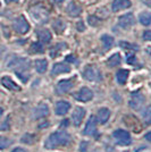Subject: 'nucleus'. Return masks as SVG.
I'll list each match as a JSON object with an SVG mask.
<instances>
[{"mask_svg": "<svg viewBox=\"0 0 151 152\" xmlns=\"http://www.w3.org/2000/svg\"><path fill=\"white\" fill-rule=\"evenodd\" d=\"M8 67L13 68L15 70V73L18 75V77L22 81H24V82L27 81V78H29L27 70L30 68V61L27 59L15 57L8 63Z\"/></svg>", "mask_w": 151, "mask_h": 152, "instance_id": "1", "label": "nucleus"}, {"mask_svg": "<svg viewBox=\"0 0 151 152\" xmlns=\"http://www.w3.org/2000/svg\"><path fill=\"white\" fill-rule=\"evenodd\" d=\"M70 142V136L67 132L65 131H58L56 133H52L48 137L47 142H45V148L47 149H56L57 146L66 145Z\"/></svg>", "mask_w": 151, "mask_h": 152, "instance_id": "2", "label": "nucleus"}, {"mask_svg": "<svg viewBox=\"0 0 151 152\" xmlns=\"http://www.w3.org/2000/svg\"><path fill=\"white\" fill-rule=\"evenodd\" d=\"M83 76L85 80L95 82V81H100L101 80V73L95 66H86V68L83 72Z\"/></svg>", "mask_w": 151, "mask_h": 152, "instance_id": "3", "label": "nucleus"}, {"mask_svg": "<svg viewBox=\"0 0 151 152\" xmlns=\"http://www.w3.org/2000/svg\"><path fill=\"white\" fill-rule=\"evenodd\" d=\"M31 15L37 19L40 23H44L48 20V16H49V12L45 10L43 7H33L31 9Z\"/></svg>", "mask_w": 151, "mask_h": 152, "instance_id": "4", "label": "nucleus"}, {"mask_svg": "<svg viewBox=\"0 0 151 152\" xmlns=\"http://www.w3.org/2000/svg\"><path fill=\"white\" fill-rule=\"evenodd\" d=\"M113 137L122 145H128L131 143V135L124 129H117L113 133Z\"/></svg>", "mask_w": 151, "mask_h": 152, "instance_id": "5", "label": "nucleus"}, {"mask_svg": "<svg viewBox=\"0 0 151 152\" xmlns=\"http://www.w3.org/2000/svg\"><path fill=\"white\" fill-rule=\"evenodd\" d=\"M14 30L19 34H25L30 30V24L24 16H19L14 22Z\"/></svg>", "mask_w": 151, "mask_h": 152, "instance_id": "6", "label": "nucleus"}, {"mask_svg": "<svg viewBox=\"0 0 151 152\" xmlns=\"http://www.w3.org/2000/svg\"><path fill=\"white\" fill-rule=\"evenodd\" d=\"M145 98L141 93L139 92H135V93H132V96H131V100H130V106L135 109V110H139L140 108L144 104Z\"/></svg>", "mask_w": 151, "mask_h": 152, "instance_id": "7", "label": "nucleus"}, {"mask_svg": "<svg viewBox=\"0 0 151 152\" xmlns=\"http://www.w3.org/2000/svg\"><path fill=\"white\" fill-rule=\"evenodd\" d=\"M93 98V92L91 91L88 88H83V89L80 90L78 93L75 94V99L78 100V101H83V102H88L90 101L91 99Z\"/></svg>", "mask_w": 151, "mask_h": 152, "instance_id": "8", "label": "nucleus"}, {"mask_svg": "<svg viewBox=\"0 0 151 152\" xmlns=\"http://www.w3.org/2000/svg\"><path fill=\"white\" fill-rule=\"evenodd\" d=\"M118 24L123 28H130L134 24V16H133V14L128 13L123 15V16H120L119 20H118Z\"/></svg>", "mask_w": 151, "mask_h": 152, "instance_id": "9", "label": "nucleus"}, {"mask_svg": "<svg viewBox=\"0 0 151 152\" xmlns=\"http://www.w3.org/2000/svg\"><path fill=\"white\" fill-rule=\"evenodd\" d=\"M73 88V82L69 80H63L57 84L56 86V92L58 94H64L66 92H68L69 90Z\"/></svg>", "mask_w": 151, "mask_h": 152, "instance_id": "10", "label": "nucleus"}, {"mask_svg": "<svg viewBox=\"0 0 151 152\" xmlns=\"http://www.w3.org/2000/svg\"><path fill=\"white\" fill-rule=\"evenodd\" d=\"M84 116H85V110H84L82 107L75 108V110H74V113H73V116H72V119H73V123H74L75 126L81 125Z\"/></svg>", "mask_w": 151, "mask_h": 152, "instance_id": "11", "label": "nucleus"}, {"mask_svg": "<svg viewBox=\"0 0 151 152\" xmlns=\"http://www.w3.org/2000/svg\"><path fill=\"white\" fill-rule=\"evenodd\" d=\"M48 115H49V107H48L45 103L39 104L38 107L35 108V110H34V118H35V119L47 117Z\"/></svg>", "mask_w": 151, "mask_h": 152, "instance_id": "12", "label": "nucleus"}, {"mask_svg": "<svg viewBox=\"0 0 151 152\" xmlns=\"http://www.w3.org/2000/svg\"><path fill=\"white\" fill-rule=\"evenodd\" d=\"M70 108V103L67 101H58L56 104V114L58 116H63V115L67 114Z\"/></svg>", "mask_w": 151, "mask_h": 152, "instance_id": "13", "label": "nucleus"}, {"mask_svg": "<svg viewBox=\"0 0 151 152\" xmlns=\"http://www.w3.org/2000/svg\"><path fill=\"white\" fill-rule=\"evenodd\" d=\"M70 72V67L68 65L64 63H58L55 64V66L52 67V74L54 75H58V74H64V73H69Z\"/></svg>", "mask_w": 151, "mask_h": 152, "instance_id": "14", "label": "nucleus"}, {"mask_svg": "<svg viewBox=\"0 0 151 152\" xmlns=\"http://www.w3.org/2000/svg\"><path fill=\"white\" fill-rule=\"evenodd\" d=\"M95 116H91L90 119L88 121L86 125H85V128H84V132L83 134L84 135H93L95 132Z\"/></svg>", "mask_w": 151, "mask_h": 152, "instance_id": "15", "label": "nucleus"}, {"mask_svg": "<svg viewBox=\"0 0 151 152\" xmlns=\"http://www.w3.org/2000/svg\"><path fill=\"white\" fill-rule=\"evenodd\" d=\"M131 7L130 0H114L113 1V10L114 12H119L122 9H125Z\"/></svg>", "mask_w": 151, "mask_h": 152, "instance_id": "16", "label": "nucleus"}, {"mask_svg": "<svg viewBox=\"0 0 151 152\" xmlns=\"http://www.w3.org/2000/svg\"><path fill=\"white\" fill-rule=\"evenodd\" d=\"M1 83H2V85H4L5 88H7L8 90H13V91H19V90H21V88H19L18 85L14 82L10 77H8V76L2 77V78H1Z\"/></svg>", "mask_w": 151, "mask_h": 152, "instance_id": "17", "label": "nucleus"}, {"mask_svg": "<svg viewBox=\"0 0 151 152\" xmlns=\"http://www.w3.org/2000/svg\"><path fill=\"white\" fill-rule=\"evenodd\" d=\"M109 117H110V111H109V109H107V108H101L100 110L98 111L97 118H98V121L100 124H106L108 121V119H109Z\"/></svg>", "mask_w": 151, "mask_h": 152, "instance_id": "18", "label": "nucleus"}, {"mask_svg": "<svg viewBox=\"0 0 151 152\" xmlns=\"http://www.w3.org/2000/svg\"><path fill=\"white\" fill-rule=\"evenodd\" d=\"M82 13V9L81 7L77 6L75 2H70L68 6H67V14L69 16H73V17H77L80 14Z\"/></svg>", "mask_w": 151, "mask_h": 152, "instance_id": "19", "label": "nucleus"}, {"mask_svg": "<svg viewBox=\"0 0 151 152\" xmlns=\"http://www.w3.org/2000/svg\"><path fill=\"white\" fill-rule=\"evenodd\" d=\"M34 66H35V69H37L38 73L43 74V73H45V70H47L48 63H47V60H45V59H38V60H35Z\"/></svg>", "mask_w": 151, "mask_h": 152, "instance_id": "20", "label": "nucleus"}, {"mask_svg": "<svg viewBox=\"0 0 151 152\" xmlns=\"http://www.w3.org/2000/svg\"><path fill=\"white\" fill-rule=\"evenodd\" d=\"M38 37L42 42L48 43V42H50V40H51V33H50V31H48V30H45V28H41V30L38 31Z\"/></svg>", "mask_w": 151, "mask_h": 152, "instance_id": "21", "label": "nucleus"}, {"mask_svg": "<svg viewBox=\"0 0 151 152\" xmlns=\"http://www.w3.org/2000/svg\"><path fill=\"white\" fill-rule=\"evenodd\" d=\"M116 78H117V82L119 83L120 85H124L128 78V70L127 69H120L117 72V75H116Z\"/></svg>", "mask_w": 151, "mask_h": 152, "instance_id": "22", "label": "nucleus"}, {"mask_svg": "<svg viewBox=\"0 0 151 152\" xmlns=\"http://www.w3.org/2000/svg\"><path fill=\"white\" fill-rule=\"evenodd\" d=\"M120 61H122L120 55L119 53H115V55H113V56L107 60V65L109 67H116V66L119 65Z\"/></svg>", "mask_w": 151, "mask_h": 152, "instance_id": "23", "label": "nucleus"}, {"mask_svg": "<svg viewBox=\"0 0 151 152\" xmlns=\"http://www.w3.org/2000/svg\"><path fill=\"white\" fill-rule=\"evenodd\" d=\"M101 41H102L103 48H105L106 50H109L114 45V38L113 37H110V35H107V34L101 37Z\"/></svg>", "mask_w": 151, "mask_h": 152, "instance_id": "24", "label": "nucleus"}, {"mask_svg": "<svg viewBox=\"0 0 151 152\" xmlns=\"http://www.w3.org/2000/svg\"><path fill=\"white\" fill-rule=\"evenodd\" d=\"M140 22H141V24H143V25L148 26L151 24V14L149 13H142L140 14Z\"/></svg>", "mask_w": 151, "mask_h": 152, "instance_id": "25", "label": "nucleus"}, {"mask_svg": "<svg viewBox=\"0 0 151 152\" xmlns=\"http://www.w3.org/2000/svg\"><path fill=\"white\" fill-rule=\"evenodd\" d=\"M31 52L33 53H40V52H43V47L41 43H39V42H35V43H33L31 45V49H30Z\"/></svg>", "mask_w": 151, "mask_h": 152, "instance_id": "26", "label": "nucleus"}, {"mask_svg": "<svg viewBox=\"0 0 151 152\" xmlns=\"http://www.w3.org/2000/svg\"><path fill=\"white\" fill-rule=\"evenodd\" d=\"M142 117H143V119L147 124H151V107H148L145 109L144 111L142 113Z\"/></svg>", "mask_w": 151, "mask_h": 152, "instance_id": "27", "label": "nucleus"}, {"mask_svg": "<svg viewBox=\"0 0 151 152\" xmlns=\"http://www.w3.org/2000/svg\"><path fill=\"white\" fill-rule=\"evenodd\" d=\"M119 45L124 49H132V50H138L139 47L136 45H132V43H128V42H124V41H120Z\"/></svg>", "mask_w": 151, "mask_h": 152, "instance_id": "28", "label": "nucleus"}, {"mask_svg": "<svg viewBox=\"0 0 151 152\" xmlns=\"http://www.w3.org/2000/svg\"><path fill=\"white\" fill-rule=\"evenodd\" d=\"M10 144V142L8 141L7 139L5 137H2V136H0V149H5L7 146Z\"/></svg>", "mask_w": 151, "mask_h": 152, "instance_id": "29", "label": "nucleus"}, {"mask_svg": "<svg viewBox=\"0 0 151 152\" xmlns=\"http://www.w3.org/2000/svg\"><path fill=\"white\" fill-rule=\"evenodd\" d=\"M88 20H89V24L92 26H97L99 24V19H98V17H95V16H90L88 18Z\"/></svg>", "mask_w": 151, "mask_h": 152, "instance_id": "30", "label": "nucleus"}, {"mask_svg": "<svg viewBox=\"0 0 151 152\" xmlns=\"http://www.w3.org/2000/svg\"><path fill=\"white\" fill-rule=\"evenodd\" d=\"M135 61H136V59H135V56H134V55H130V56L127 57V63L128 64L133 65V64H135Z\"/></svg>", "mask_w": 151, "mask_h": 152, "instance_id": "31", "label": "nucleus"}, {"mask_svg": "<svg viewBox=\"0 0 151 152\" xmlns=\"http://www.w3.org/2000/svg\"><path fill=\"white\" fill-rule=\"evenodd\" d=\"M76 26H77L76 28H77V30H78L80 32H83L84 30H85V27H84V24H83L82 20H80V22H78V23L76 24Z\"/></svg>", "mask_w": 151, "mask_h": 152, "instance_id": "32", "label": "nucleus"}, {"mask_svg": "<svg viewBox=\"0 0 151 152\" xmlns=\"http://www.w3.org/2000/svg\"><path fill=\"white\" fill-rule=\"evenodd\" d=\"M143 39L147 41H151V31H145L143 33Z\"/></svg>", "mask_w": 151, "mask_h": 152, "instance_id": "33", "label": "nucleus"}, {"mask_svg": "<svg viewBox=\"0 0 151 152\" xmlns=\"http://www.w3.org/2000/svg\"><path fill=\"white\" fill-rule=\"evenodd\" d=\"M66 61H69V63H75L76 59L74 56H67L66 57Z\"/></svg>", "mask_w": 151, "mask_h": 152, "instance_id": "34", "label": "nucleus"}, {"mask_svg": "<svg viewBox=\"0 0 151 152\" xmlns=\"http://www.w3.org/2000/svg\"><path fill=\"white\" fill-rule=\"evenodd\" d=\"M12 152H27L25 149H22V148H15Z\"/></svg>", "mask_w": 151, "mask_h": 152, "instance_id": "35", "label": "nucleus"}, {"mask_svg": "<svg viewBox=\"0 0 151 152\" xmlns=\"http://www.w3.org/2000/svg\"><path fill=\"white\" fill-rule=\"evenodd\" d=\"M142 2L145 4L148 7H151V0H142Z\"/></svg>", "mask_w": 151, "mask_h": 152, "instance_id": "36", "label": "nucleus"}, {"mask_svg": "<svg viewBox=\"0 0 151 152\" xmlns=\"http://www.w3.org/2000/svg\"><path fill=\"white\" fill-rule=\"evenodd\" d=\"M145 140H148V141H149V142H151V132L150 133H148V134H145Z\"/></svg>", "mask_w": 151, "mask_h": 152, "instance_id": "37", "label": "nucleus"}, {"mask_svg": "<svg viewBox=\"0 0 151 152\" xmlns=\"http://www.w3.org/2000/svg\"><path fill=\"white\" fill-rule=\"evenodd\" d=\"M16 1H18V0H6L7 4H10V2H16Z\"/></svg>", "mask_w": 151, "mask_h": 152, "instance_id": "38", "label": "nucleus"}, {"mask_svg": "<svg viewBox=\"0 0 151 152\" xmlns=\"http://www.w3.org/2000/svg\"><path fill=\"white\" fill-rule=\"evenodd\" d=\"M147 52H148V55L151 56V48H147Z\"/></svg>", "mask_w": 151, "mask_h": 152, "instance_id": "39", "label": "nucleus"}, {"mask_svg": "<svg viewBox=\"0 0 151 152\" xmlns=\"http://www.w3.org/2000/svg\"><path fill=\"white\" fill-rule=\"evenodd\" d=\"M55 2H57V4H60V2H63V1H65V0H54Z\"/></svg>", "mask_w": 151, "mask_h": 152, "instance_id": "40", "label": "nucleus"}, {"mask_svg": "<svg viewBox=\"0 0 151 152\" xmlns=\"http://www.w3.org/2000/svg\"><path fill=\"white\" fill-rule=\"evenodd\" d=\"M1 114H2V109L0 108V116H1Z\"/></svg>", "mask_w": 151, "mask_h": 152, "instance_id": "41", "label": "nucleus"}]
</instances>
